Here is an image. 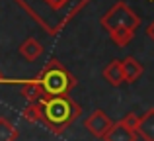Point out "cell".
<instances>
[{
    "mask_svg": "<svg viewBox=\"0 0 154 141\" xmlns=\"http://www.w3.org/2000/svg\"><path fill=\"white\" fill-rule=\"evenodd\" d=\"M102 27L109 34L111 41L119 47H125L133 41L137 27L140 26V18L127 6V2H115L100 20Z\"/></svg>",
    "mask_w": 154,
    "mask_h": 141,
    "instance_id": "cell-1",
    "label": "cell"
},
{
    "mask_svg": "<svg viewBox=\"0 0 154 141\" xmlns=\"http://www.w3.org/2000/svg\"><path fill=\"white\" fill-rule=\"evenodd\" d=\"M82 114V108L70 96H47L41 98V123L53 133H63Z\"/></svg>",
    "mask_w": 154,
    "mask_h": 141,
    "instance_id": "cell-2",
    "label": "cell"
},
{
    "mask_svg": "<svg viewBox=\"0 0 154 141\" xmlns=\"http://www.w3.org/2000/svg\"><path fill=\"white\" fill-rule=\"evenodd\" d=\"M37 82L41 84L43 96H66L70 94V90L78 84L76 76L72 75L63 63H59L57 59H51L41 71L35 76Z\"/></svg>",
    "mask_w": 154,
    "mask_h": 141,
    "instance_id": "cell-3",
    "label": "cell"
},
{
    "mask_svg": "<svg viewBox=\"0 0 154 141\" xmlns=\"http://www.w3.org/2000/svg\"><path fill=\"white\" fill-rule=\"evenodd\" d=\"M111 123H113L111 118H109L103 110H94L86 120H84V127L98 139H103V135L107 133V130L111 127Z\"/></svg>",
    "mask_w": 154,
    "mask_h": 141,
    "instance_id": "cell-4",
    "label": "cell"
},
{
    "mask_svg": "<svg viewBox=\"0 0 154 141\" xmlns=\"http://www.w3.org/2000/svg\"><path fill=\"white\" fill-rule=\"evenodd\" d=\"M121 71H123V82H137V80L143 76L144 72V67L140 65L139 61H137L135 57H125L123 61H121Z\"/></svg>",
    "mask_w": 154,
    "mask_h": 141,
    "instance_id": "cell-5",
    "label": "cell"
},
{
    "mask_svg": "<svg viewBox=\"0 0 154 141\" xmlns=\"http://www.w3.org/2000/svg\"><path fill=\"white\" fill-rule=\"evenodd\" d=\"M137 137H139L137 131L129 130L121 122H115V123H111L107 133L103 135V141H137Z\"/></svg>",
    "mask_w": 154,
    "mask_h": 141,
    "instance_id": "cell-6",
    "label": "cell"
},
{
    "mask_svg": "<svg viewBox=\"0 0 154 141\" xmlns=\"http://www.w3.org/2000/svg\"><path fill=\"white\" fill-rule=\"evenodd\" d=\"M137 135L143 137L144 141H154V108L139 116V123H137Z\"/></svg>",
    "mask_w": 154,
    "mask_h": 141,
    "instance_id": "cell-7",
    "label": "cell"
},
{
    "mask_svg": "<svg viewBox=\"0 0 154 141\" xmlns=\"http://www.w3.org/2000/svg\"><path fill=\"white\" fill-rule=\"evenodd\" d=\"M20 55H22L26 61H29V63H33V61H37L39 57H41V53H43V45L37 41L35 37H27L26 41L20 45Z\"/></svg>",
    "mask_w": 154,
    "mask_h": 141,
    "instance_id": "cell-8",
    "label": "cell"
},
{
    "mask_svg": "<svg viewBox=\"0 0 154 141\" xmlns=\"http://www.w3.org/2000/svg\"><path fill=\"white\" fill-rule=\"evenodd\" d=\"M103 79L107 80L111 86H121L123 84V71H121V61L119 59H113L109 65H105L103 69Z\"/></svg>",
    "mask_w": 154,
    "mask_h": 141,
    "instance_id": "cell-9",
    "label": "cell"
},
{
    "mask_svg": "<svg viewBox=\"0 0 154 141\" xmlns=\"http://www.w3.org/2000/svg\"><path fill=\"white\" fill-rule=\"evenodd\" d=\"M22 96L27 102H37V100L45 98V96H43V90H41V84L37 82V79L22 82Z\"/></svg>",
    "mask_w": 154,
    "mask_h": 141,
    "instance_id": "cell-10",
    "label": "cell"
},
{
    "mask_svg": "<svg viewBox=\"0 0 154 141\" xmlns=\"http://www.w3.org/2000/svg\"><path fill=\"white\" fill-rule=\"evenodd\" d=\"M18 135H20L18 127H16L8 118L0 116V141H16Z\"/></svg>",
    "mask_w": 154,
    "mask_h": 141,
    "instance_id": "cell-11",
    "label": "cell"
},
{
    "mask_svg": "<svg viewBox=\"0 0 154 141\" xmlns=\"http://www.w3.org/2000/svg\"><path fill=\"white\" fill-rule=\"evenodd\" d=\"M23 118L27 122L41 123V100L37 102H27V106L23 108Z\"/></svg>",
    "mask_w": 154,
    "mask_h": 141,
    "instance_id": "cell-12",
    "label": "cell"
},
{
    "mask_svg": "<svg viewBox=\"0 0 154 141\" xmlns=\"http://www.w3.org/2000/svg\"><path fill=\"white\" fill-rule=\"evenodd\" d=\"M119 122L123 123V126H127L129 130H133V131H135V130H137V123H139V116H137L135 112H129V114H125L123 118L119 120Z\"/></svg>",
    "mask_w": 154,
    "mask_h": 141,
    "instance_id": "cell-13",
    "label": "cell"
},
{
    "mask_svg": "<svg viewBox=\"0 0 154 141\" xmlns=\"http://www.w3.org/2000/svg\"><path fill=\"white\" fill-rule=\"evenodd\" d=\"M146 35H148V37L152 39V41H154V22H152V24H148V26H146Z\"/></svg>",
    "mask_w": 154,
    "mask_h": 141,
    "instance_id": "cell-14",
    "label": "cell"
},
{
    "mask_svg": "<svg viewBox=\"0 0 154 141\" xmlns=\"http://www.w3.org/2000/svg\"><path fill=\"white\" fill-rule=\"evenodd\" d=\"M4 80H6V79H4V75H2V71H0V84H2V82H4Z\"/></svg>",
    "mask_w": 154,
    "mask_h": 141,
    "instance_id": "cell-15",
    "label": "cell"
}]
</instances>
